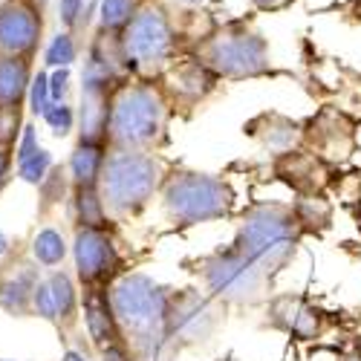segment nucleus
<instances>
[{"label": "nucleus", "instance_id": "obj_27", "mask_svg": "<svg viewBox=\"0 0 361 361\" xmlns=\"http://www.w3.org/2000/svg\"><path fill=\"white\" fill-rule=\"evenodd\" d=\"M67 185H73V183H70V171L61 168V165H55V168L47 173L44 183L38 185V191H41V214H47L52 205L64 202V197H67Z\"/></svg>", "mask_w": 361, "mask_h": 361}, {"label": "nucleus", "instance_id": "obj_12", "mask_svg": "<svg viewBox=\"0 0 361 361\" xmlns=\"http://www.w3.org/2000/svg\"><path fill=\"white\" fill-rule=\"evenodd\" d=\"M269 324L298 341H310L324 333V312L300 295H278L269 304Z\"/></svg>", "mask_w": 361, "mask_h": 361}, {"label": "nucleus", "instance_id": "obj_36", "mask_svg": "<svg viewBox=\"0 0 361 361\" xmlns=\"http://www.w3.org/2000/svg\"><path fill=\"white\" fill-rule=\"evenodd\" d=\"M249 4L257 12H283V9H289L295 4V0H249Z\"/></svg>", "mask_w": 361, "mask_h": 361}, {"label": "nucleus", "instance_id": "obj_31", "mask_svg": "<svg viewBox=\"0 0 361 361\" xmlns=\"http://www.w3.org/2000/svg\"><path fill=\"white\" fill-rule=\"evenodd\" d=\"M20 133H23V107L0 110V147L15 150Z\"/></svg>", "mask_w": 361, "mask_h": 361}, {"label": "nucleus", "instance_id": "obj_6", "mask_svg": "<svg viewBox=\"0 0 361 361\" xmlns=\"http://www.w3.org/2000/svg\"><path fill=\"white\" fill-rule=\"evenodd\" d=\"M194 58L217 78H228V81L260 78L272 73L266 38L240 20L202 35L194 47Z\"/></svg>", "mask_w": 361, "mask_h": 361}, {"label": "nucleus", "instance_id": "obj_15", "mask_svg": "<svg viewBox=\"0 0 361 361\" xmlns=\"http://www.w3.org/2000/svg\"><path fill=\"white\" fill-rule=\"evenodd\" d=\"M81 315H84V326H87V338L93 341V347L99 353H104L107 347L125 344L122 329H118L113 307H110V292L107 289L87 286L81 292Z\"/></svg>", "mask_w": 361, "mask_h": 361}, {"label": "nucleus", "instance_id": "obj_37", "mask_svg": "<svg viewBox=\"0 0 361 361\" xmlns=\"http://www.w3.org/2000/svg\"><path fill=\"white\" fill-rule=\"evenodd\" d=\"M165 9H197V6H205L208 0H159Z\"/></svg>", "mask_w": 361, "mask_h": 361}, {"label": "nucleus", "instance_id": "obj_28", "mask_svg": "<svg viewBox=\"0 0 361 361\" xmlns=\"http://www.w3.org/2000/svg\"><path fill=\"white\" fill-rule=\"evenodd\" d=\"M55 168V162H52V154L47 147H38L32 157L29 159H23V162H18V176L23 179V183H29V185H41L44 179H47V173Z\"/></svg>", "mask_w": 361, "mask_h": 361}, {"label": "nucleus", "instance_id": "obj_20", "mask_svg": "<svg viewBox=\"0 0 361 361\" xmlns=\"http://www.w3.org/2000/svg\"><path fill=\"white\" fill-rule=\"evenodd\" d=\"M110 99L113 93L102 90H81V107H78V139L84 142H104L110 128Z\"/></svg>", "mask_w": 361, "mask_h": 361}, {"label": "nucleus", "instance_id": "obj_16", "mask_svg": "<svg viewBox=\"0 0 361 361\" xmlns=\"http://www.w3.org/2000/svg\"><path fill=\"white\" fill-rule=\"evenodd\" d=\"M278 176L289 183L300 197H315L326 183V165L318 154H292L278 157Z\"/></svg>", "mask_w": 361, "mask_h": 361}, {"label": "nucleus", "instance_id": "obj_19", "mask_svg": "<svg viewBox=\"0 0 361 361\" xmlns=\"http://www.w3.org/2000/svg\"><path fill=\"white\" fill-rule=\"evenodd\" d=\"M32 58H15L0 55V110L23 107L29 96V84H32Z\"/></svg>", "mask_w": 361, "mask_h": 361}, {"label": "nucleus", "instance_id": "obj_32", "mask_svg": "<svg viewBox=\"0 0 361 361\" xmlns=\"http://www.w3.org/2000/svg\"><path fill=\"white\" fill-rule=\"evenodd\" d=\"M26 102H29V110H32L35 116H44L47 107L52 104V96H49V73H47V70H38V73L32 75V84H29Z\"/></svg>", "mask_w": 361, "mask_h": 361}, {"label": "nucleus", "instance_id": "obj_22", "mask_svg": "<svg viewBox=\"0 0 361 361\" xmlns=\"http://www.w3.org/2000/svg\"><path fill=\"white\" fill-rule=\"evenodd\" d=\"M70 205H73L75 228H102V226L110 223L107 208H104V200H102V194H99V185L73 188Z\"/></svg>", "mask_w": 361, "mask_h": 361}, {"label": "nucleus", "instance_id": "obj_40", "mask_svg": "<svg viewBox=\"0 0 361 361\" xmlns=\"http://www.w3.org/2000/svg\"><path fill=\"white\" fill-rule=\"evenodd\" d=\"M341 361H361V353H350V355H344Z\"/></svg>", "mask_w": 361, "mask_h": 361}, {"label": "nucleus", "instance_id": "obj_9", "mask_svg": "<svg viewBox=\"0 0 361 361\" xmlns=\"http://www.w3.org/2000/svg\"><path fill=\"white\" fill-rule=\"evenodd\" d=\"M223 324L220 300L200 289H171L165 312V350L179 353L212 341Z\"/></svg>", "mask_w": 361, "mask_h": 361}, {"label": "nucleus", "instance_id": "obj_21", "mask_svg": "<svg viewBox=\"0 0 361 361\" xmlns=\"http://www.w3.org/2000/svg\"><path fill=\"white\" fill-rule=\"evenodd\" d=\"M107 159V145L104 142H84L78 139L70 157V183L73 188H84V185H99V176Z\"/></svg>", "mask_w": 361, "mask_h": 361}, {"label": "nucleus", "instance_id": "obj_35", "mask_svg": "<svg viewBox=\"0 0 361 361\" xmlns=\"http://www.w3.org/2000/svg\"><path fill=\"white\" fill-rule=\"evenodd\" d=\"M12 171H15V150L0 147V191H4L6 183L12 179Z\"/></svg>", "mask_w": 361, "mask_h": 361}, {"label": "nucleus", "instance_id": "obj_5", "mask_svg": "<svg viewBox=\"0 0 361 361\" xmlns=\"http://www.w3.org/2000/svg\"><path fill=\"white\" fill-rule=\"evenodd\" d=\"M118 55L128 75L157 81L173 64L176 55V32L171 12L159 0H147L139 15L118 32Z\"/></svg>", "mask_w": 361, "mask_h": 361}, {"label": "nucleus", "instance_id": "obj_23", "mask_svg": "<svg viewBox=\"0 0 361 361\" xmlns=\"http://www.w3.org/2000/svg\"><path fill=\"white\" fill-rule=\"evenodd\" d=\"M147 0H99V35H118Z\"/></svg>", "mask_w": 361, "mask_h": 361}, {"label": "nucleus", "instance_id": "obj_4", "mask_svg": "<svg viewBox=\"0 0 361 361\" xmlns=\"http://www.w3.org/2000/svg\"><path fill=\"white\" fill-rule=\"evenodd\" d=\"M300 234H304V228H300L289 205L257 202L243 214V220H240L234 249L252 257L263 269V275L272 281L278 272H283L292 263L298 243H300Z\"/></svg>", "mask_w": 361, "mask_h": 361}, {"label": "nucleus", "instance_id": "obj_38", "mask_svg": "<svg viewBox=\"0 0 361 361\" xmlns=\"http://www.w3.org/2000/svg\"><path fill=\"white\" fill-rule=\"evenodd\" d=\"M12 252V240L4 234V231H0V257H6Z\"/></svg>", "mask_w": 361, "mask_h": 361}, {"label": "nucleus", "instance_id": "obj_14", "mask_svg": "<svg viewBox=\"0 0 361 361\" xmlns=\"http://www.w3.org/2000/svg\"><path fill=\"white\" fill-rule=\"evenodd\" d=\"M165 84H162V90H165V96H168V102L173 99V102H179V104H200L202 99H208L214 93V87H217V75L208 70V67H202L197 58L191 55V58H185V61H173L168 70H165Z\"/></svg>", "mask_w": 361, "mask_h": 361}, {"label": "nucleus", "instance_id": "obj_1", "mask_svg": "<svg viewBox=\"0 0 361 361\" xmlns=\"http://www.w3.org/2000/svg\"><path fill=\"white\" fill-rule=\"evenodd\" d=\"M110 307L122 329V341L133 361H162L165 350V312L171 289L154 278L125 272L110 289Z\"/></svg>", "mask_w": 361, "mask_h": 361}, {"label": "nucleus", "instance_id": "obj_33", "mask_svg": "<svg viewBox=\"0 0 361 361\" xmlns=\"http://www.w3.org/2000/svg\"><path fill=\"white\" fill-rule=\"evenodd\" d=\"M84 9H87L84 0H58V23H61V29L75 35L84 26Z\"/></svg>", "mask_w": 361, "mask_h": 361}, {"label": "nucleus", "instance_id": "obj_42", "mask_svg": "<svg viewBox=\"0 0 361 361\" xmlns=\"http://www.w3.org/2000/svg\"><path fill=\"white\" fill-rule=\"evenodd\" d=\"M223 361H237V358H223Z\"/></svg>", "mask_w": 361, "mask_h": 361}, {"label": "nucleus", "instance_id": "obj_34", "mask_svg": "<svg viewBox=\"0 0 361 361\" xmlns=\"http://www.w3.org/2000/svg\"><path fill=\"white\" fill-rule=\"evenodd\" d=\"M67 93H70V67H58L49 73V96L52 102H67Z\"/></svg>", "mask_w": 361, "mask_h": 361}, {"label": "nucleus", "instance_id": "obj_18", "mask_svg": "<svg viewBox=\"0 0 361 361\" xmlns=\"http://www.w3.org/2000/svg\"><path fill=\"white\" fill-rule=\"evenodd\" d=\"M49 300H52V326H58L61 336H70V329L78 321V310H81V298L75 289V281L64 269H52L44 278Z\"/></svg>", "mask_w": 361, "mask_h": 361}, {"label": "nucleus", "instance_id": "obj_29", "mask_svg": "<svg viewBox=\"0 0 361 361\" xmlns=\"http://www.w3.org/2000/svg\"><path fill=\"white\" fill-rule=\"evenodd\" d=\"M292 212H295V217H298V223L304 231L315 228V223H318V228H324L329 223V205L321 197H300V202L292 208Z\"/></svg>", "mask_w": 361, "mask_h": 361}, {"label": "nucleus", "instance_id": "obj_39", "mask_svg": "<svg viewBox=\"0 0 361 361\" xmlns=\"http://www.w3.org/2000/svg\"><path fill=\"white\" fill-rule=\"evenodd\" d=\"M61 361H87V358H84L78 350H67V353L61 355Z\"/></svg>", "mask_w": 361, "mask_h": 361}, {"label": "nucleus", "instance_id": "obj_24", "mask_svg": "<svg viewBox=\"0 0 361 361\" xmlns=\"http://www.w3.org/2000/svg\"><path fill=\"white\" fill-rule=\"evenodd\" d=\"M312 142L318 145L321 150V159L324 157H347V150H350V142H353V125L347 122L344 128L338 125H326V116L321 113L315 122H312Z\"/></svg>", "mask_w": 361, "mask_h": 361}, {"label": "nucleus", "instance_id": "obj_17", "mask_svg": "<svg viewBox=\"0 0 361 361\" xmlns=\"http://www.w3.org/2000/svg\"><path fill=\"white\" fill-rule=\"evenodd\" d=\"M249 133H252L266 150H275L278 157L298 150V145L304 142V136H307L304 125L292 122V118H286V116H281V113H260L255 122H249Z\"/></svg>", "mask_w": 361, "mask_h": 361}, {"label": "nucleus", "instance_id": "obj_11", "mask_svg": "<svg viewBox=\"0 0 361 361\" xmlns=\"http://www.w3.org/2000/svg\"><path fill=\"white\" fill-rule=\"evenodd\" d=\"M44 38V12L32 0H0V55L35 58Z\"/></svg>", "mask_w": 361, "mask_h": 361}, {"label": "nucleus", "instance_id": "obj_41", "mask_svg": "<svg viewBox=\"0 0 361 361\" xmlns=\"http://www.w3.org/2000/svg\"><path fill=\"white\" fill-rule=\"evenodd\" d=\"M32 4H35V6H38V9L44 12V9H47V4H49V0H32Z\"/></svg>", "mask_w": 361, "mask_h": 361}, {"label": "nucleus", "instance_id": "obj_25", "mask_svg": "<svg viewBox=\"0 0 361 361\" xmlns=\"http://www.w3.org/2000/svg\"><path fill=\"white\" fill-rule=\"evenodd\" d=\"M67 257V243L64 234L58 228H41L32 237V260L44 269H58Z\"/></svg>", "mask_w": 361, "mask_h": 361}, {"label": "nucleus", "instance_id": "obj_30", "mask_svg": "<svg viewBox=\"0 0 361 361\" xmlns=\"http://www.w3.org/2000/svg\"><path fill=\"white\" fill-rule=\"evenodd\" d=\"M41 118H44V125H47L55 136H67V133L78 125V116H75V110H73L67 102H58V104L52 102Z\"/></svg>", "mask_w": 361, "mask_h": 361}, {"label": "nucleus", "instance_id": "obj_43", "mask_svg": "<svg viewBox=\"0 0 361 361\" xmlns=\"http://www.w3.org/2000/svg\"><path fill=\"white\" fill-rule=\"evenodd\" d=\"M0 361H9V358H0Z\"/></svg>", "mask_w": 361, "mask_h": 361}, {"label": "nucleus", "instance_id": "obj_2", "mask_svg": "<svg viewBox=\"0 0 361 361\" xmlns=\"http://www.w3.org/2000/svg\"><path fill=\"white\" fill-rule=\"evenodd\" d=\"M168 96L157 81L128 78L110 99V128L107 147L150 150L165 136L168 125Z\"/></svg>", "mask_w": 361, "mask_h": 361}, {"label": "nucleus", "instance_id": "obj_8", "mask_svg": "<svg viewBox=\"0 0 361 361\" xmlns=\"http://www.w3.org/2000/svg\"><path fill=\"white\" fill-rule=\"evenodd\" d=\"M194 272L202 278L208 295L220 304L255 307L266 298L269 289V278L263 275V269L234 246L200 257Z\"/></svg>", "mask_w": 361, "mask_h": 361}, {"label": "nucleus", "instance_id": "obj_3", "mask_svg": "<svg viewBox=\"0 0 361 361\" xmlns=\"http://www.w3.org/2000/svg\"><path fill=\"white\" fill-rule=\"evenodd\" d=\"M165 165L150 150L107 147V159L99 176V194L110 220H128L145 212V205L162 191Z\"/></svg>", "mask_w": 361, "mask_h": 361}, {"label": "nucleus", "instance_id": "obj_7", "mask_svg": "<svg viewBox=\"0 0 361 361\" xmlns=\"http://www.w3.org/2000/svg\"><path fill=\"white\" fill-rule=\"evenodd\" d=\"M162 202L176 223L197 226V223L228 217L234 208V191L214 173L176 171L165 176Z\"/></svg>", "mask_w": 361, "mask_h": 361}, {"label": "nucleus", "instance_id": "obj_26", "mask_svg": "<svg viewBox=\"0 0 361 361\" xmlns=\"http://www.w3.org/2000/svg\"><path fill=\"white\" fill-rule=\"evenodd\" d=\"M75 58H78V44H75V35L67 32V29H61L44 49V64L49 70L70 67V64H75Z\"/></svg>", "mask_w": 361, "mask_h": 361}, {"label": "nucleus", "instance_id": "obj_13", "mask_svg": "<svg viewBox=\"0 0 361 361\" xmlns=\"http://www.w3.org/2000/svg\"><path fill=\"white\" fill-rule=\"evenodd\" d=\"M41 269L35 260H15L0 269V310L15 318L32 315V295L41 283Z\"/></svg>", "mask_w": 361, "mask_h": 361}, {"label": "nucleus", "instance_id": "obj_10", "mask_svg": "<svg viewBox=\"0 0 361 361\" xmlns=\"http://www.w3.org/2000/svg\"><path fill=\"white\" fill-rule=\"evenodd\" d=\"M73 263L81 286L110 289L125 275V257L116 246L110 226L102 228H75L73 240Z\"/></svg>", "mask_w": 361, "mask_h": 361}]
</instances>
